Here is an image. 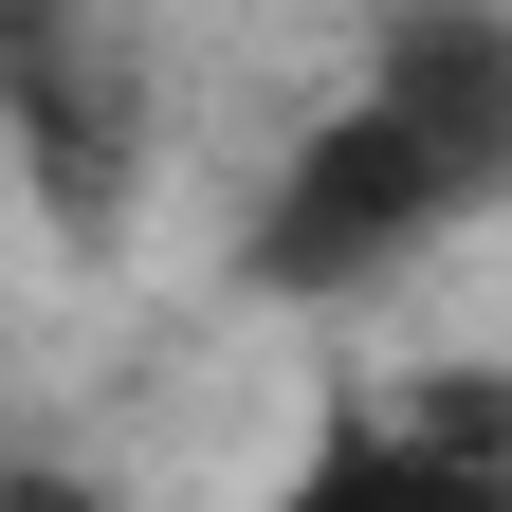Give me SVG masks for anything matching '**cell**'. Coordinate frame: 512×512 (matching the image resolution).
Masks as SVG:
<instances>
[{"instance_id": "obj_2", "label": "cell", "mask_w": 512, "mask_h": 512, "mask_svg": "<svg viewBox=\"0 0 512 512\" xmlns=\"http://www.w3.org/2000/svg\"><path fill=\"white\" fill-rule=\"evenodd\" d=\"M275 512H512V366H439L403 403H330Z\"/></svg>"}, {"instance_id": "obj_1", "label": "cell", "mask_w": 512, "mask_h": 512, "mask_svg": "<svg viewBox=\"0 0 512 512\" xmlns=\"http://www.w3.org/2000/svg\"><path fill=\"white\" fill-rule=\"evenodd\" d=\"M512 183V0H403L366 55V92L311 110V147L256 202V293H366L421 238H458Z\"/></svg>"}, {"instance_id": "obj_3", "label": "cell", "mask_w": 512, "mask_h": 512, "mask_svg": "<svg viewBox=\"0 0 512 512\" xmlns=\"http://www.w3.org/2000/svg\"><path fill=\"white\" fill-rule=\"evenodd\" d=\"M0 512H110L92 476H55V458H0Z\"/></svg>"}]
</instances>
